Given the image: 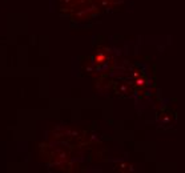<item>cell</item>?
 Listing matches in <instances>:
<instances>
[{
    "instance_id": "7a4b0ae2",
    "label": "cell",
    "mask_w": 185,
    "mask_h": 173,
    "mask_svg": "<svg viewBox=\"0 0 185 173\" xmlns=\"http://www.w3.org/2000/svg\"><path fill=\"white\" fill-rule=\"evenodd\" d=\"M103 60H104V56H103V55H99V56L96 57V61H97V63H103Z\"/></svg>"
},
{
    "instance_id": "6da1fadb",
    "label": "cell",
    "mask_w": 185,
    "mask_h": 173,
    "mask_svg": "<svg viewBox=\"0 0 185 173\" xmlns=\"http://www.w3.org/2000/svg\"><path fill=\"white\" fill-rule=\"evenodd\" d=\"M136 84L138 87H142V85H145V80L144 79H138V80H136Z\"/></svg>"
}]
</instances>
